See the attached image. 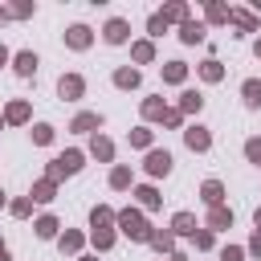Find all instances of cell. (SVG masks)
Listing matches in <instances>:
<instances>
[{"label":"cell","instance_id":"3957f363","mask_svg":"<svg viewBox=\"0 0 261 261\" xmlns=\"http://www.w3.org/2000/svg\"><path fill=\"white\" fill-rule=\"evenodd\" d=\"M73 171H82V151H65V155H57L53 167H49V179L57 184L61 175H73Z\"/></svg>","mask_w":261,"mask_h":261},{"label":"cell","instance_id":"d6a6232c","mask_svg":"<svg viewBox=\"0 0 261 261\" xmlns=\"http://www.w3.org/2000/svg\"><path fill=\"white\" fill-rule=\"evenodd\" d=\"M130 147H151V130H147V126L130 130Z\"/></svg>","mask_w":261,"mask_h":261},{"label":"cell","instance_id":"9c48e42d","mask_svg":"<svg viewBox=\"0 0 261 261\" xmlns=\"http://www.w3.org/2000/svg\"><path fill=\"white\" fill-rule=\"evenodd\" d=\"M65 45H69V49H86V45H90V29H86V24H69Z\"/></svg>","mask_w":261,"mask_h":261},{"label":"cell","instance_id":"8992f818","mask_svg":"<svg viewBox=\"0 0 261 261\" xmlns=\"http://www.w3.org/2000/svg\"><path fill=\"white\" fill-rule=\"evenodd\" d=\"M57 90H61V98H69V102H73V98H82V94H86V82H82L77 73H65V77L57 82Z\"/></svg>","mask_w":261,"mask_h":261},{"label":"cell","instance_id":"ffe728a7","mask_svg":"<svg viewBox=\"0 0 261 261\" xmlns=\"http://www.w3.org/2000/svg\"><path fill=\"white\" fill-rule=\"evenodd\" d=\"M94 126H102V114H90V110H86V114L73 118V130H94Z\"/></svg>","mask_w":261,"mask_h":261},{"label":"cell","instance_id":"7dc6e473","mask_svg":"<svg viewBox=\"0 0 261 261\" xmlns=\"http://www.w3.org/2000/svg\"><path fill=\"white\" fill-rule=\"evenodd\" d=\"M171 261H184V257H171Z\"/></svg>","mask_w":261,"mask_h":261},{"label":"cell","instance_id":"9a60e30c","mask_svg":"<svg viewBox=\"0 0 261 261\" xmlns=\"http://www.w3.org/2000/svg\"><path fill=\"white\" fill-rule=\"evenodd\" d=\"M200 77H204V82H220V77H224V69H220V61H216V57H208V61L200 65Z\"/></svg>","mask_w":261,"mask_h":261},{"label":"cell","instance_id":"ab89813d","mask_svg":"<svg viewBox=\"0 0 261 261\" xmlns=\"http://www.w3.org/2000/svg\"><path fill=\"white\" fill-rule=\"evenodd\" d=\"M249 253H257V257H261V228L249 237Z\"/></svg>","mask_w":261,"mask_h":261},{"label":"cell","instance_id":"ee69618b","mask_svg":"<svg viewBox=\"0 0 261 261\" xmlns=\"http://www.w3.org/2000/svg\"><path fill=\"white\" fill-rule=\"evenodd\" d=\"M257 228H261V208H257Z\"/></svg>","mask_w":261,"mask_h":261},{"label":"cell","instance_id":"52a82bcc","mask_svg":"<svg viewBox=\"0 0 261 261\" xmlns=\"http://www.w3.org/2000/svg\"><path fill=\"white\" fill-rule=\"evenodd\" d=\"M184 143H188L192 151H208V147H212V135H208L204 126H188V130H184Z\"/></svg>","mask_w":261,"mask_h":261},{"label":"cell","instance_id":"d4e9b609","mask_svg":"<svg viewBox=\"0 0 261 261\" xmlns=\"http://www.w3.org/2000/svg\"><path fill=\"white\" fill-rule=\"evenodd\" d=\"M143 114H147V118H163L167 110H163V102H159V98H147V102H143Z\"/></svg>","mask_w":261,"mask_h":261},{"label":"cell","instance_id":"f35d334b","mask_svg":"<svg viewBox=\"0 0 261 261\" xmlns=\"http://www.w3.org/2000/svg\"><path fill=\"white\" fill-rule=\"evenodd\" d=\"M29 208H33V200H16L12 204V216H29Z\"/></svg>","mask_w":261,"mask_h":261},{"label":"cell","instance_id":"5b68a950","mask_svg":"<svg viewBox=\"0 0 261 261\" xmlns=\"http://www.w3.org/2000/svg\"><path fill=\"white\" fill-rule=\"evenodd\" d=\"M171 171V151H147V175H167Z\"/></svg>","mask_w":261,"mask_h":261},{"label":"cell","instance_id":"74e56055","mask_svg":"<svg viewBox=\"0 0 261 261\" xmlns=\"http://www.w3.org/2000/svg\"><path fill=\"white\" fill-rule=\"evenodd\" d=\"M220 261H245V249H237V245H228V249L220 253Z\"/></svg>","mask_w":261,"mask_h":261},{"label":"cell","instance_id":"30bf717a","mask_svg":"<svg viewBox=\"0 0 261 261\" xmlns=\"http://www.w3.org/2000/svg\"><path fill=\"white\" fill-rule=\"evenodd\" d=\"M16 73H20V77H33V73H37V53H29V49L16 53Z\"/></svg>","mask_w":261,"mask_h":261},{"label":"cell","instance_id":"836d02e7","mask_svg":"<svg viewBox=\"0 0 261 261\" xmlns=\"http://www.w3.org/2000/svg\"><path fill=\"white\" fill-rule=\"evenodd\" d=\"M61 249H65V253H77V249H82V237H77V232H65V237H61Z\"/></svg>","mask_w":261,"mask_h":261},{"label":"cell","instance_id":"f6af8a7d","mask_svg":"<svg viewBox=\"0 0 261 261\" xmlns=\"http://www.w3.org/2000/svg\"><path fill=\"white\" fill-rule=\"evenodd\" d=\"M0 208H4V192H0Z\"/></svg>","mask_w":261,"mask_h":261},{"label":"cell","instance_id":"f546056e","mask_svg":"<svg viewBox=\"0 0 261 261\" xmlns=\"http://www.w3.org/2000/svg\"><path fill=\"white\" fill-rule=\"evenodd\" d=\"M147 33H151V37H163V33H167V20H163V16L155 12V16L147 20Z\"/></svg>","mask_w":261,"mask_h":261},{"label":"cell","instance_id":"4316f807","mask_svg":"<svg viewBox=\"0 0 261 261\" xmlns=\"http://www.w3.org/2000/svg\"><path fill=\"white\" fill-rule=\"evenodd\" d=\"M139 204L143 208H159V192L155 188H139Z\"/></svg>","mask_w":261,"mask_h":261},{"label":"cell","instance_id":"5bb4252c","mask_svg":"<svg viewBox=\"0 0 261 261\" xmlns=\"http://www.w3.org/2000/svg\"><path fill=\"white\" fill-rule=\"evenodd\" d=\"M241 94H245V106H261V82H257V77H249V82L241 86Z\"/></svg>","mask_w":261,"mask_h":261},{"label":"cell","instance_id":"7bdbcfd3","mask_svg":"<svg viewBox=\"0 0 261 261\" xmlns=\"http://www.w3.org/2000/svg\"><path fill=\"white\" fill-rule=\"evenodd\" d=\"M253 49H257V57H261V37H257V45H253Z\"/></svg>","mask_w":261,"mask_h":261},{"label":"cell","instance_id":"7c38bea8","mask_svg":"<svg viewBox=\"0 0 261 261\" xmlns=\"http://www.w3.org/2000/svg\"><path fill=\"white\" fill-rule=\"evenodd\" d=\"M200 106H204V98H200L196 90H184V94H179V110H184V114H200Z\"/></svg>","mask_w":261,"mask_h":261},{"label":"cell","instance_id":"6da1fadb","mask_svg":"<svg viewBox=\"0 0 261 261\" xmlns=\"http://www.w3.org/2000/svg\"><path fill=\"white\" fill-rule=\"evenodd\" d=\"M110 208H94V216H90V224H94V245L98 249H110L114 245V228H110Z\"/></svg>","mask_w":261,"mask_h":261},{"label":"cell","instance_id":"603a6c76","mask_svg":"<svg viewBox=\"0 0 261 261\" xmlns=\"http://www.w3.org/2000/svg\"><path fill=\"white\" fill-rule=\"evenodd\" d=\"M110 188H130V167H114L110 171Z\"/></svg>","mask_w":261,"mask_h":261},{"label":"cell","instance_id":"7402d4cb","mask_svg":"<svg viewBox=\"0 0 261 261\" xmlns=\"http://www.w3.org/2000/svg\"><path fill=\"white\" fill-rule=\"evenodd\" d=\"M4 118H8V122H24V118H29V102H12Z\"/></svg>","mask_w":261,"mask_h":261},{"label":"cell","instance_id":"83f0119b","mask_svg":"<svg viewBox=\"0 0 261 261\" xmlns=\"http://www.w3.org/2000/svg\"><path fill=\"white\" fill-rule=\"evenodd\" d=\"M53 232H57V220H53V216H41V220H37V237H45V241H49Z\"/></svg>","mask_w":261,"mask_h":261},{"label":"cell","instance_id":"bcb514c9","mask_svg":"<svg viewBox=\"0 0 261 261\" xmlns=\"http://www.w3.org/2000/svg\"><path fill=\"white\" fill-rule=\"evenodd\" d=\"M82 261H98V257H82Z\"/></svg>","mask_w":261,"mask_h":261},{"label":"cell","instance_id":"4dcf8cb0","mask_svg":"<svg viewBox=\"0 0 261 261\" xmlns=\"http://www.w3.org/2000/svg\"><path fill=\"white\" fill-rule=\"evenodd\" d=\"M130 53H135V61H151V57H155V49H151V41H139V45H135Z\"/></svg>","mask_w":261,"mask_h":261},{"label":"cell","instance_id":"f1b7e54d","mask_svg":"<svg viewBox=\"0 0 261 261\" xmlns=\"http://www.w3.org/2000/svg\"><path fill=\"white\" fill-rule=\"evenodd\" d=\"M232 20H237V24L245 29V33H257V20H253L249 12H241V8H237V12H232Z\"/></svg>","mask_w":261,"mask_h":261},{"label":"cell","instance_id":"60d3db41","mask_svg":"<svg viewBox=\"0 0 261 261\" xmlns=\"http://www.w3.org/2000/svg\"><path fill=\"white\" fill-rule=\"evenodd\" d=\"M4 61H8V49H4V45H0V65H4Z\"/></svg>","mask_w":261,"mask_h":261},{"label":"cell","instance_id":"c3c4849f","mask_svg":"<svg viewBox=\"0 0 261 261\" xmlns=\"http://www.w3.org/2000/svg\"><path fill=\"white\" fill-rule=\"evenodd\" d=\"M0 122H4V118H0Z\"/></svg>","mask_w":261,"mask_h":261},{"label":"cell","instance_id":"484cf974","mask_svg":"<svg viewBox=\"0 0 261 261\" xmlns=\"http://www.w3.org/2000/svg\"><path fill=\"white\" fill-rule=\"evenodd\" d=\"M94 155H98V159H110V155H114V147H110V139H102V135H94Z\"/></svg>","mask_w":261,"mask_h":261},{"label":"cell","instance_id":"d6986e66","mask_svg":"<svg viewBox=\"0 0 261 261\" xmlns=\"http://www.w3.org/2000/svg\"><path fill=\"white\" fill-rule=\"evenodd\" d=\"M159 16H163V20H179V24H188V4H167Z\"/></svg>","mask_w":261,"mask_h":261},{"label":"cell","instance_id":"ac0fdd59","mask_svg":"<svg viewBox=\"0 0 261 261\" xmlns=\"http://www.w3.org/2000/svg\"><path fill=\"white\" fill-rule=\"evenodd\" d=\"M171 228L188 237V232H196V216H192V212H175V220H171Z\"/></svg>","mask_w":261,"mask_h":261},{"label":"cell","instance_id":"4fadbf2b","mask_svg":"<svg viewBox=\"0 0 261 261\" xmlns=\"http://www.w3.org/2000/svg\"><path fill=\"white\" fill-rule=\"evenodd\" d=\"M200 196H204V204H212V208H220V200H224V188H220L216 179H208V184L200 188Z\"/></svg>","mask_w":261,"mask_h":261},{"label":"cell","instance_id":"cb8c5ba5","mask_svg":"<svg viewBox=\"0 0 261 261\" xmlns=\"http://www.w3.org/2000/svg\"><path fill=\"white\" fill-rule=\"evenodd\" d=\"M33 200H41V204H49V200H53V179H41V184L33 188Z\"/></svg>","mask_w":261,"mask_h":261},{"label":"cell","instance_id":"8d00e7d4","mask_svg":"<svg viewBox=\"0 0 261 261\" xmlns=\"http://www.w3.org/2000/svg\"><path fill=\"white\" fill-rule=\"evenodd\" d=\"M192 237H196V249H212V228H200Z\"/></svg>","mask_w":261,"mask_h":261},{"label":"cell","instance_id":"7a4b0ae2","mask_svg":"<svg viewBox=\"0 0 261 261\" xmlns=\"http://www.w3.org/2000/svg\"><path fill=\"white\" fill-rule=\"evenodd\" d=\"M118 228H122L130 241H151V228H147V220H143L139 212H130V208H126V212H118Z\"/></svg>","mask_w":261,"mask_h":261},{"label":"cell","instance_id":"d590c367","mask_svg":"<svg viewBox=\"0 0 261 261\" xmlns=\"http://www.w3.org/2000/svg\"><path fill=\"white\" fill-rule=\"evenodd\" d=\"M245 155H249V163H261V139H249L245 143Z\"/></svg>","mask_w":261,"mask_h":261},{"label":"cell","instance_id":"277c9868","mask_svg":"<svg viewBox=\"0 0 261 261\" xmlns=\"http://www.w3.org/2000/svg\"><path fill=\"white\" fill-rule=\"evenodd\" d=\"M102 37H106L110 45H122V41L130 37V24H126L122 16H114V20H106V29H102Z\"/></svg>","mask_w":261,"mask_h":261},{"label":"cell","instance_id":"44dd1931","mask_svg":"<svg viewBox=\"0 0 261 261\" xmlns=\"http://www.w3.org/2000/svg\"><path fill=\"white\" fill-rule=\"evenodd\" d=\"M208 20H212V24H224V20H232V8H224V4H208Z\"/></svg>","mask_w":261,"mask_h":261},{"label":"cell","instance_id":"ba28073f","mask_svg":"<svg viewBox=\"0 0 261 261\" xmlns=\"http://www.w3.org/2000/svg\"><path fill=\"white\" fill-rule=\"evenodd\" d=\"M204 33H208V29H204L200 20H188V24H179V41H184V45H200V41H204Z\"/></svg>","mask_w":261,"mask_h":261},{"label":"cell","instance_id":"e0dca14e","mask_svg":"<svg viewBox=\"0 0 261 261\" xmlns=\"http://www.w3.org/2000/svg\"><path fill=\"white\" fill-rule=\"evenodd\" d=\"M228 224H232V212L228 208H212L208 212V228H228Z\"/></svg>","mask_w":261,"mask_h":261},{"label":"cell","instance_id":"b9f144b4","mask_svg":"<svg viewBox=\"0 0 261 261\" xmlns=\"http://www.w3.org/2000/svg\"><path fill=\"white\" fill-rule=\"evenodd\" d=\"M0 261H8V249H4V245H0Z\"/></svg>","mask_w":261,"mask_h":261},{"label":"cell","instance_id":"2e32d148","mask_svg":"<svg viewBox=\"0 0 261 261\" xmlns=\"http://www.w3.org/2000/svg\"><path fill=\"white\" fill-rule=\"evenodd\" d=\"M114 86H118V90H135V86H139V69H118V73H114Z\"/></svg>","mask_w":261,"mask_h":261},{"label":"cell","instance_id":"8fae6325","mask_svg":"<svg viewBox=\"0 0 261 261\" xmlns=\"http://www.w3.org/2000/svg\"><path fill=\"white\" fill-rule=\"evenodd\" d=\"M184 77H188V65H184V61H167V65H163V82H171V86H179Z\"/></svg>","mask_w":261,"mask_h":261},{"label":"cell","instance_id":"1f68e13d","mask_svg":"<svg viewBox=\"0 0 261 261\" xmlns=\"http://www.w3.org/2000/svg\"><path fill=\"white\" fill-rule=\"evenodd\" d=\"M49 139H53V126L49 122H37L33 126V143H49Z\"/></svg>","mask_w":261,"mask_h":261},{"label":"cell","instance_id":"e575fe53","mask_svg":"<svg viewBox=\"0 0 261 261\" xmlns=\"http://www.w3.org/2000/svg\"><path fill=\"white\" fill-rule=\"evenodd\" d=\"M151 245H155L159 253H167V249H171V232H151Z\"/></svg>","mask_w":261,"mask_h":261}]
</instances>
